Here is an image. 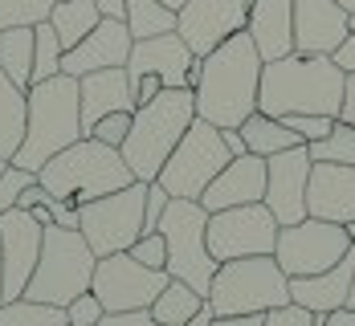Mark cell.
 <instances>
[{"mask_svg":"<svg viewBox=\"0 0 355 326\" xmlns=\"http://www.w3.org/2000/svg\"><path fill=\"white\" fill-rule=\"evenodd\" d=\"M261 66H266V57L257 53V45L245 29L233 33L229 41H220L213 53L200 57V70L192 82L196 114L205 123H213L216 131H237L257 110Z\"/></svg>","mask_w":355,"mask_h":326,"instance_id":"obj_1","label":"cell"},{"mask_svg":"<svg viewBox=\"0 0 355 326\" xmlns=\"http://www.w3.org/2000/svg\"><path fill=\"white\" fill-rule=\"evenodd\" d=\"M347 73L335 66L331 53H286L261 66L257 110L270 118L286 114H331L339 118Z\"/></svg>","mask_w":355,"mask_h":326,"instance_id":"obj_2","label":"cell"},{"mask_svg":"<svg viewBox=\"0 0 355 326\" xmlns=\"http://www.w3.org/2000/svg\"><path fill=\"white\" fill-rule=\"evenodd\" d=\"M86 139L82 135V102H78V78L58 73L29 86V123H25V143L12 155L17 167L41 172L58 151Z\"/></svg>","mask_w":355,"mask_h":326,"instance_id":"obj_3","label":"cell"},{"mask_svg":"<svg viewBox=\"0 0 355 326\" xmlns=\"http://www.w3.org/2000/svg\"><path fill=\"white\" fill-rule=\"evenodd\" d=\"M37 183L53 196V200H66L73 208L98 200V196H110L127 183H135L127 159L119 147H107L98 139H78L66 151H58L41 172H37Z\"/></svg>","mask_w":355,"mask_h":326,"instance_id":"obj_4","label":"cell"},{"mask_svg":"<svg viewBox=\"0 0 355 326\" xmlns=\"http://www.w3.org/2000/svg\"><path fill=\"white\" fill-rule=\"evenodd\" d=\"M192 118H196V94L192 90H159L151 102L135 107L131 135H127V143L119 147L135 180L151 183L159 176V167L176 151L184 131L192 127Z\"/></svg>","mask_w":355,"mask_h":326,"instance_id":"obj_5","label":"cell"},{"mask_svg":"<svg viewBox=\"0 0 355 326\" xmlns=\"http://www.w3.org/2000/svg\"><path fill=\"white\" fill-rule=\"evenodd\" d=\"M94 265H98V257L86 245L82 228L49 224L45 241H41L37 269H33V278H29V286H25V298L49 302V306L66 310L78 293H86L94 286Z\"/></svg>","mask_w":355,"mask_h":326,"instance_id":"obj_6","label":"cell"},{"mask_svg":"<svg viewBox=\"0 0 355 326\" xmlns=\"http://www.w3.org/2000/svg\"><path fill=\"white\" fill-rule=\"evenodd\" d=\"M290 302V278L274 257H237L220 261L209 286L213 318L225 314H270Z\"/></svg>","mask_w":355,"mask_h":326,"instance_id":"obj_7","label":"cell"},{"mask_svg":"<svg viewBox=\"0 0 355 326\" xmlns=\"http://www.w3.org/2000/svg\"><path fill=\"white\" fill-rule=\"evenodd\" d=\"M159 233L168 241V273L176 282H188L209 302V286L220 265L209 253V208L200 200H172L159 220Z\"/></svg>","mask_w":355,"mask_h":326,"instance_id":"obj_8","label":"cell"},{"mask_svg":"<svg viewBox=\"0 0 355 326\" xmlns=\"http://www.w3.org/2000/svg\"><path fill=\"white\" fill-rule=\"evenodd\" d=\"M229 159L233 155H229V147L220 139V131L196 114L192 127L184 131V139L176 143V151L168 155V163L159 167L155 183H164L172 200H200L205 188L229 167Z\"/></svg>","mask_w":355,"mask_h":326,"instance_id":"obj_9","label":"cell"},{"mask_svg":"<svg viewBox=\"0 0 355 326\" xmlns=\"http://www.w3.org/2000/svg\"><path fill=\"white\" fill-rule=\"evenodd\" d=\"M143 204H147V183L135 180L110 196H98L78 208V228L94 257L127 253L143 237Z\"/></svg>","mask_w":355,"mask_h":326,"instance_id":"obj_10","label":"cell"},{"mask_svg":"<svg viewBox=\"0 0 355 326\" xmlns=\"http://www.w3.org/2000/svg\"><path fill=\"white\" fill-rule=\"evenodd\" d=\"M352 245L355 241H352V233H347V224L306 217V220H298V224L278 228L274 261L282 265L286 278H315L322 269L339 265Z\"/></svg>","mask_w":355,"mask_h":326,"instance_id":"obj_11","label":"cell"},{"mask_svg":"<svg viewBox=\"0 0 355 326\" xmlns=\"http://www.w3.org/2000/svg\"><path fill=\"white\" fill-rule=\"evenodd\" d=\"M168 282H172L168 269H147L131 253H110L98 257L90 290L107 314H131V310H151V302L159 298Z\"/></svg>","mask_w":355,"mask_h":326,"instance_id":"obj_12","label":"cell"},{"mask_svg":"<svg viewBox=\"0 0 355 326\" xmlns=\"http://www.w3.org/2000/svg\"><path fill=\"white\" fill-rule=\"evenodd\" d=\"M278 220L266 204H237L209 212V253L216 261H237V257H274L278 245Z\"/></svg>","mask_w":355,"mask_h":326,"instance_id":"obj_13","label":"cell"},{"mask_svg":"<svg viewBox=\"0 0 355 326\" xmlns=\"http://www.w3.org/2000/svg\"><path fill=\"white\" fill-rule=\"evenodd\" d=\"M249 4L253 0H184L176 8V33L196 57H205L249 25Z\"/></svg>","mask_w":355,"mask_h":326,"instance_id":"obj_14","label":"cell"},{"mask_svg":"<svg viewBox=\"0 0 355 326\" xmlns=\"http://www.w3.org/2000/svg\"><path fill=\"white\" fill-rule=\"evenodd\" d=\"M200 70V57L184 45L180 33H159V37H143L131 45V57H127V78L139 82V78H159L164 90H192Z\"/></svg>","mask_w":355,"mask_h":326,"instance_id":"obj_15","label":"cell"},{"mask_svg":"<svg viewBox=\"0 0 355 326\" xmlns=\"http://www.w3.org/2000/svg\"><path fill=\"white\" fill-rule=\"evenodd\" d=\"M311 151L306 143L302 147H290V151H278L266 159V208L274 212L278 224H298L306 220V183H311Z\"/></svg>","mask_w":355,"mask_h":326,"instance_id":"obj_16","label":"cell"},{"mask_svg":"<svg viewBox=\"0 0 355 326\" xmlns=\"http://www.w3.org/2000/svg\"><path fill=\"white\" fill-rule=\"evenodd\" d=\"M45 228L25 208H8L0 217V269H4V302L25 298V286L37 269Z\"/></svg>","mask_w":355,"mask_h":326,"instance_id":"obj_17","label":"cell"},{"mask_svg":"<svg viewBox=\"0 0 355 326\" xmlns=\"http://www.w3.org/2000/svg\"><path fill=\"white\" fill-rule=\"evenodd\" d=\"M352 33L339 0H294V53H335Z\"/></svg>","mask_w":355,"mask_h":326,"instance_id":"obj_18","label":"cell"},{"mask_svg":"<svg viewBox=\"0 0 355 326\" xmlns=\"http://www.w3.org/2000/svg\"><path fill=\"white\" fill-rule=\"evenodd\" d=\"M131 45H135V37H131V29H127V21L103 17L94 33L82 37L73 49H66V57H62V73H70V78H86V73H94V70L127 66Z\"/></svg>","mask_w":355,"mask_h":326,"instance_id":"obj_19","label":"cell"},{"mask_svg":"<svg viewBox=\"0 0 355 326\" xmlns=\"http://www.w3.org/2000/svg\"><path fill=\"white\" fill-rule=\"evenodd\" d=\"M306 217L352 224L355 220V167L315 163L306 183Z\"/></svg>","mask_w":355,"mask_h":326,"instance_id":"obj_20","label":"cell"},{"mask_svg":"<svg viewBox=\"0 0 355 326\" xmlns=\"http://www.w3.org/2000/svg\"><path fill=\"white\" fill-rule=\"evenodd\" d=\"M261 200H266V159L261 155H237V159H229V167L200 196V204L209 212L237 208V204H261Z\"/></svg>","mask_w":355,"mask_h":326,"instance_id":"obj_21","label":"cell"},{"mask_svg":"<svg viewBox=\"0 0 355 326\" xmlns=\"http://www.w3.org/2000/svg\"><path fill=\"white\" fill-rule=\"evenodd\" d=\"M78 102H82V135H90L94 123L114 114V110H135V90H131L127 66L94 70L78 78Z\"/></svg>","mask_w":355,"mask_h":326,"instance_id":"obj_22","label":"cell"},{"mask_svg":"<svg viewBox=\"0 0 355 326\" xmlns=\"http://www.w3.org/2000/svg\"><path fill=\"white\" fill-rule=\"evenodd\" d=\"M352 278H355V245L347 249V257H343L339 265L322 269L315 278H290V302L306 306L311 314H331V310L347 306Z\"/></svg>","mask_w":355,"mask_h":326,"instance_id":"obj_23","label":"cell"},{"mask_svg":"<svg viewBox=\"0 0 355 326\" xmlns=\"http://www.w3.org/2000/svg\"><path fill=\"white\" fill-rule=\"evenodd\" d=\"M245 33L266 62L294 53V0H253Z\"/></svg>","mask_w":355,"mask_h":326,"instance_id":"obj_24","label":"cell"},{"mask_svg":"<svg viewBox=\"0 0 355 326\" xmlns=\"http://www.w3.org/2000/svg\"><path fill=\"white\" fill-rule=\"evenodd\" d=\"M25 123H29V90H21L0 70V159L12 163V155L25 143Z\"/></svg>","mask_w":355,"mask_h":326,"instance_id":"obj_25","label":"cell"},{"mask_svg":"<svg viewBox=\"0 0 355 326\" xmlns=\"http://www.w3.org/2000/svg\"><path fill=\"white\" fill-rule=\"evenodd\" d=\"M237 131H241V139H245L249 155H261V159H270V155H278V151H290V147H302V139L286 127L282 118H270V114H261V110H253Z\"/></svg>","mask_w":355,"mask_h":326,"instance_id":"obj_26","label":"cell"},{"mask_svg":"<svg viewBox=\"0 0 355 326\" xmlns=\"http://www.w3.org/2000/svg\"><path fill=\"white\" fill-rule=\"evenodd\" d=\"M98 21H103V12L94 0H58L49 12V25L62 41V49H73L82 37H90L98 29Z\"/></svg>","mask_w":355,"mask_h":326,"instance_id":"obj_27","label":"cell"},{"mask_svg":"<svg viewBox=\"0 0 355 326\" xmlns=\"http://www.w3.org/2000/svg\"><path fill=\"white\" fill-rule=\"evenodd\" d=\"M209 302H205V293H196L188 282H168L164 290H159V298L151 302V318L164 326H188L200 310H205Z\"/></svg>","mask_w":355,"mask_h":326,"instance_id":"obj_28","label":"cell"},{"mask_svg":"<svg viewBox=\"0 0 355 326\" xmlns=\"http://www.w3.org/2000/svg\"><path fill=\"white\" fill-rule=\"evenodd\" d=\"M0 70L21 90H29V82H33V25L0 29Z\"/></svg>","mask_w":355,"mask_h":326,"instance_id":"obj_29","label":"cell"},{"mask_svg":"<svg viewBox=\"0 0 355 326\" xmlns=\"http://www.w3.org/2000/svg\"><path fill=\"white\" fill-rule=\"evenodd\" d=\"M123 21H127V29H131L135 41L159 37V33H176V8H168L164 0H127Z\"/></svg>","mask_w":355,"mask_h":326,"instance_id":"obj_30","label":"cell"},{"mask_svg":"<svg viewBox=\"0 0 355 326\" xmlns=\"http://www.w3.org/2000/svg\"><path fill=\"white\" fill-rule=\"evenodd\" d=\"M0 326H70V323H66L62 306L17 298V302H0Z\"/></svg>","mask_w":355,"mask_h":326,"instance_id":"obj_31","label":"cell"},{"mask_svg":"<svg viewBox=\"0 0 355 326\" xmlns=\"http://www.w3.org/2000/svg\"><path fill=\"white\" fill-rule=\"evenodd\" d=\"M62 57H66V49H62V41L53 33V25L49 21H41L33 25V82H45V78H58L62 73Z\"/></svg>","mask_w":355,"mask_h":326,"instance_id":"obj_32","label":"cell"},{"mask_svg":"<svg viewBox=\"0 0 355 326\" xmlns=\"http://www.w3.org/2000/svg\"><path fill=\"white\" fill-rule=\"evenodd\" d=\"M306 151H311L315 163H343V167H355V127L343 123V118H335L331 135L319 139V143H306Z\"/></svg>","mask_w":355,"mask_h":326,"instance_id":"obj_33","label":"cell"},{"mask_svg":"<svg viewBox=\"0 0 355 326\" xmlns=\"http://www.w3.org/2000/svg\"><path fill=\"white\" fill-rule=\"evenodd\" d=\"M58 0H0V29H12V25H41L49 21Z\"/></svg>","mask_w":355,"mask_h":326,"instance_id":"obj_34","label":"cell"},{"mask_svg":"<svg viewBox=\"0 0 355 326\" xmlns=\"http://www.w3.org/2000/svg\"><path fill=\"white\" fill-rule=\"evenodd\" d=\"M131 118H135V110H114V114L94 123L90 139H98V143H107V147H123L127 135H131Z\"/></svg>","mask_w":355,"mask_h":326,"instance_id":"obj_35","label":"cell"},{"mask_svg":"<svg viewBox=\"0 0 355 326\" xmlns=\"http://www.w3.org/2000/svg\"><path fill=\"white\" fill-rule=\"evenodd\" d=\"M282 123L298 135V139H302V143H319V139L331 135V127H335V118H331V114H286Z\"/></svg>","mask_w":355,"mask_h":326,"instance_id":"obj_36","label":"cell"},{"mask_svg":"<svg viewBox=\"0 0 355 326\" xmlns=\"http://www.w3.org/2000/svg\"><path fill=\"white\" fill-rule=\"evenodd\" d=\"M127 253L135 257L139 265H147V269H168V241H164V233H143Z\"/></svg>","mask_w":355,"mask_h":326,"instance_id":"obj_37","label":"cell"},{"mask_svg":"<svg viewBox=\"0 0 355 326\" xmlns=\"http://www.w3.org/2000/svg\"><path fill=\"white\" fill-rule=\"evenodd\" d=\"M37 180V172H25V167H17V163H8V172L0 176V217L8 212V208H17V200H21V192Z\"/></svg>","mask_w":355,"mask_h":326,"instance_id":"obj_38","label":"cell"},{"mask_svg":"<svg viewBox=\"0 0 355 326\" xmlns=\"http://www.w3.org/2000/svg\"><path fill=\"white\" fill-rule=\"evenodd\" d=\"M103 318H107V310H103V302L94 298V290L78 293L70 306H66V323L70 326H98Z\"/></svg>","mask_w":355,"mask_h":326,"instance_id":"obj_39","label":"cell"},{"mask_svg":"<svg viewBox=\"0 0 355 326\" xmlns=\"http://www.w3.org/2000/svg\"><path fill=\"white\" fill-rule=\"evenodd\" d=\"M168 204H172V196H168V188L164 183H147V204H143V233H159V220L168 212Z\"/></svg>","mask_w":355,"mask_h":326,"instance_id":"obj_40","label":"cell"},{"mask_svg":"<svg viewBox=\"0 0 355 326\" xmlns=\"http://www.w3.org/2000/svg\"><path fill=\"white\" fill-rule=\"evenodd\" d=\"M266 326H315V314L298 302H286V306L266 314Z\"/></svg>","mask_w":355,"mask_h":326,"instance_id":"obj_41","label":"cell"},{"mask_svg":"<svg viewBox=\"0 0 355 326\" xmlns=\"http://www.w3.org/2000/svg\"><path fill=\"white\" fill-rule=\"evenodd\" d=\"M98 326H164L151 318V310H131V314H107Z\"/></svg>","mask_w":355,"mask_h":326,"instance_id":"obj_42","label":"cell"},{"mask_svg":"<svg viewBox=\"0 0 355 326\" xmlns=\"http://www.w3.org/2000/svg\"><path fill=\"white\" fill-rule=\"evenodd\" d=\"M331 57H335V66H339L343 73H355V29L347 33V41H343V45H339Z\"/></svg>","mask_w":355,"mask_h":326,"instance_id":"obj_43","label":"cell"},{"mask_svg":"<svg viewBox=\"0 0 355 326\" xmlns=\"http://www.w3.org/2000/svg\"><path fill=\"white\" fill-rule=\"evenodd\" d=\"M49 200H53V196H49V192H45V188H41V183H29V188H25V192H21V200H17V208H25V212H29V208H37V204H49Z\"/></svg>","mask_w":355,"mask_h":326,"instance_id":"obj_44","label":"cell"},{"mask_svg":"<svg viewBox=\"0 0 355 326\" xmlns=\"http://www.w3.org/2000/svg\"><path fill=\"white\" fill-rule=\"evenodd\" d=\"M339 118L355 127V73H347V86H343V107H339Z\"/></svg>","mask_w":355,"mask_h":326,"instance_id":"obj_45","label":"cell"},{"mask_svg":"<svg viewBox=\"0 0 355 326\" xmlns=\"http://www.w3.org/2000/svg\"><path fill=\"white\" fill-rule=\"evenodd\" d=\"M53 224H62V228H78V208L66 204V200H53Z\"/></svg>","mask_w":355,"mask_h":326,"instance_id":"obj_46","label":"cell"},{"mask_svg":"<svg viewBox=\"0 0 355 326\" xmlns=\"http://www.w3.org/2000/svg\"><path fill=\"white\" fill-rule=\"evenodd\" d=\"M213 326H266V314H225L213 318Z\"/></svg>","mask_w":355,"mask_h":326,"instance_id":"obj_47","label":"cell"},{"mask_svg":"<svg viewBox=\"0 0 355 326\" xmlns=\"http://www.w3.org/2000/svg\"><path fill=\"white\" fill-rule=\"evenodd\" d=\"M220 139H225V147H229V155H233V159H237V155H249L241 131H220Z\"/></svg>","mask_w":355,"mask_h":326,"instance_id":"obj_48","label":"cell"},{"mask_svg":"<svg viewBox=\"0 0 355 326\" xmlns=\"http://www.w3.org/2000/svg\"><path fill=\"white\" fill-rule=\"evenodd\" d=\"M322 326H355V310L352 306H339V310H331L327 314V323Z\"/></svg>","mask_w":355,"mask_h":326,"instance_id":"obj_49","label":"cell"},{"mask_svg":"<svg viewBox=\"0 0 355 326\" xmlns=\"http://www.w3.org/2000/svg\"><path fill=\"white\" fill-rule=\"evenodd\" d=\"M94 4L103 17H114V21H123V12H127V0H94Z\"/></svg>","mask_w":355,"mask_h":326,"instance_id":"obj_50","label":"cell"},{"mask_svg":"<svg viewBox=\"0 0 355 326\" xmlns=\"http://www.w3.org/2000/svg\"><path fill=\"white\" fill-rule=\"evenodd\" d=\"M188 326H213V310L205 306V310H200V314H196V318H192Z\"/></svg>","mask_w":355,"mask_h":326,"instance_id":"obj_51","label":"cell"},{"mask_svg":"<svg viewBox=\"0 0 355 326\" xmlns=\"http://www.w3.org/2000/svg\"><path fill=\"white\" fill-rule=\"evenodd\" d=\"M347 306L355 310V278H352V293H347Z\"/></svg>","mask_w":355,"mask_h":326,"instance_id":"obj_52","label":"cell"},{"mask_svg":"<svg viewBox=\"0 0 355 326\" xmlns=\"http://www.w3.org/2000/svg\"><path fill=\"white\" fill-rule=\"evenodd\" d=\"M339 4H343V8H347V12H355V0H339Z\"/></svg>","mask_w":355,"mask_h":326,"instance_id":"obj_53","label":"cell"},{"mask_svg":"<svg viewBox=\"0 0 355 326\" xmlns=\"http://www.w3.org/2000/svg\"><path fill=\"white\" fill-rule=\"evenodd\" d=\"M0 302H4V269H0Z\"/></svg>","mask_w":355,"mask_h":326,"instance_id":"obj_54","label":"cell"},{"mask_svg":"<svg viewBox=\"0 0 355 326\" xmlns=\"http://www.w3.org/2000/svg\"><path fill=\"white\" fill-rule=\"evenodd\" d=\"M164 4H168V8H180V4H184V0H164Z\"/></svg>","mask_w":355,"mask_h":326,"instance_id":"obj_55","label":"cell"},{"mask_svg":"<svg viewBox=\"0 0 355 326\" xmlns=\"http://www.w3.org/2000/svg\"><path fill=\"white\" fill-rule=\"evenodd\" d=\"M4 172H8V159H0V176H4Z\"/></svg>","mask_w":355,"mask_h":326,"instance_id":"obj_56","label":"cell"},{"mask_svg":"<svg viewBox=\"0 0 355 326\" xmlns=\"http://www.w3.org/2000/svg\"><path fill=\"white\" fill-rule=\"evenodd\" d=\"M347 233H352V241H355V220H352V224H347Z\"/></svg>","mask_w":355,"mask_h":326,"instance_id":"obj_57","label":"cell"},{"mask_svg":"<svg viewBox=\"0 0 355 326\" xmlns=\"http://www.w3.org/2000/svg\"><path fill=\"white\" fill-rule=\"evenodd\" d=\"M352 29H355V12H352Z\"/></svg>","mask_w":355,"mask_h":326,"instance_id":"obj_58","label":"cell"}]
</instances>
